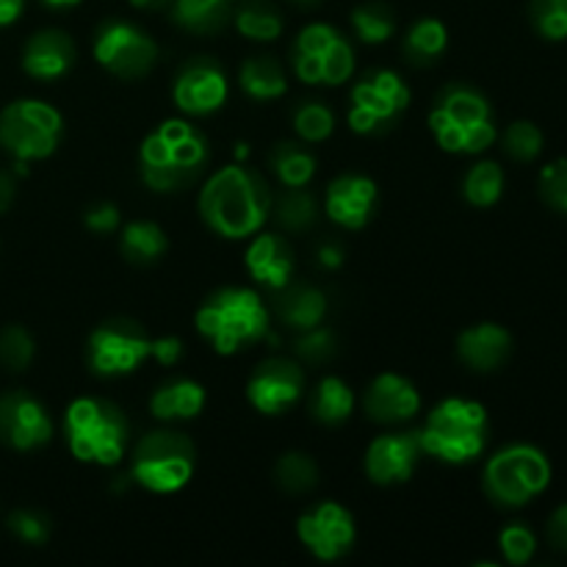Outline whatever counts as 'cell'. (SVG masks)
<instances>
[{
    "label": "cell",
    "instance_id": "obj_20",
    "mask_svg": "<svg viewBox=\"0 0 567 567\" xmlns=\"http://www.w3.org/2000/svg\"><path fill=\"white\" fill-rule=\"evenodd\" d=\"M363 413L374 424H404L421 413V393L408 377L377 374L363 393Z\"/></svg>",
    "mask_w": 567,
    "mask_h": 567
},
{
    "label": "cell",
    "instance_id": "obj_45",
    "mask_svg": "<svg viewBox=\"0 0 567 567\" xmlns=\"http://www.w3.org/2000/svg\"><path fill=\"white\" fill-rule=\"evenodd\" d=\"M120 208H116L114 203H97L92 205V208L83 210V225L92 233H100V236H103V233L120 230Z\"/></svg>",
    "mask_w": 567,
    "mask_h": 567
},
{
    "label": "cell",
    "instance_id": "obj_27",
    "mask_svg": "<svg viewBox=\"0 0 567 567\" xmlns=\"http://www.w3.org/2000/svg\"><path fill=\"white\" fill-rule=\"evenodd\" d=\"M172 20L188 33H219L230 25L236 0H172Z\"/></svg>",
    "mask_w": 567,
    "mask_h": 567
},
{
    "label": "cell",
    "instance_id": "obj_4",
    "mask_svg": "<svg viewBox=\"0 0 567 567\" xmlns=\"http://www.w3.org/2000/svg\"><path fill=\"white\" fill-rule=\"evenodd\" d=\"M271 313L258 291L241 286H227L210 293L199 305L194 324L197 332L210 343L216 354L241 352L249 343H258L269 332Z\"/></svg>",
    "mask_w": 567,
    "mask_h": 567
},
{
    "label": "cell",
    "instance_id": "obj_14",
    "mask_svg": "<svg viewBox=\"0 0 567 567\" xmlns=\"http://www.w3.org/2000/svg\"><path fill=\"white\" fill-rule=\"evenodd\" d=\"M297 537L319 563H338L358 540L352 513L338 502H321L297 518Z\"/></svg>",
    "mask_w": 567,
    "mask_h": 567
},
{
    "label": "cell",
    "instance_id": "obj_33",
    "mask_svg": "<svg viewBox=\"0 0 567 567\" xmlns=\"http://www.w3.org/2000/svg\"><path fill=\"white\" fill-rule=\"evenodd\" d=\"M233 22H236L238 33L247 37L249 42H275L286 28L280 9L269 0H244L233 11Z\"/></svg>",
    "mask_w": 567,
    "mask_h": 567
},
{
    "label": "cell",
    "instance_id": "obj_5",
    "mask_svg": "<svg viewBox=\"0 0 567 567\" xmlns=\"http://www.w3.org/2000/svg\"><path fill=\"white\" fill-rule=\"evenodd\" d=\"M64 437L72 457L83 465H120L131 441V421L111 399L83 396L66 408Z\"/></svg>",
    "mask_w": 567,
    "mask_h": 567
},
{
    "label": "cell",
    "instance_id": "obj_8",
    "mask_svg": "<svg viewBox=\"0 0 567 567\" xmlns=\"http://www.w3.org/2000/svg\"><path fill=\"white\" fill-rule=\"evenodd\" d=\"M551 482V463L540 449L513 443L493 454L482 474V491L496 507L518 509L535 502Z\"/></svg>",
    "mask_w": 567,
    "mask_h": 567
},
{
    "label": "cell",
    "instance_id": "obj_40",
    "mask_svg": "<svg viewBox=\"0 0 567 567\" xmlns=\"http://www.w3.org/2000/svg\"><path fill=\"white\" fill-rule=\"evenodd\" d=\"M529 22L548 42L567 39V0H529Z\"/></svg>",
    "mask_w": 567,
    "mask_h": 567
},
{
    "label": "cell",
    "instance_id": "obj_17",
    "mask_svg": "<svg viewBox=\"0 0 567 567\" xmlns=\"http://www.w3.org/2000/svg\"><path fill=\"white\" fill-rule=\"evenodd\" d=\"M53 437V419L28 391L0 396V443L14 452H37Z\"/></svg>",
    "mask_w": 567,
    "mask_h": 567
},
{
    "label": "cell",
    "instance_id": "obj_52",
    "mask_svg": "<svg viewBox=\"0 0 567 567\" xmlns=\"http://www.w3.org/2000/svg\"><path fill=\"white\" fill-rule=\"evenodd\" d=\"M44 6H50V9H72V6L83 3V0H42Z\"/></svg>",
    "mask_w": 567,
    "mask_h": 567
},
{
    "label": "cell",
    "instance_id": "obj_51",
    "mask_svg": "<svg viewBox=\"0 0 567 567\" xmlns=\"http://www.w3.org/2000/svg\"><path fill=\"white\" fill-rule=\"evenodd\" d=\"M172 0H131L133 9H166Z\"/></svg>",
    "mask_w": 567,
    "mask_h": 567
},
{
    "label": "cell",
    "instance_id": "obj_46",
    "mask_svg": "<svg viewBox=\"0 0 567 567\" xmlns=\"http://www.w3.org/2000/svg\"><path fill=\"white\" fill-rule=\"evenodd\" d=\"M150 358L155 360V363L166 365V369H172V365L181 363L183 358V341L175 336H164V338H153V349H150Z\"/></svg>",
    "mask_w": 567,
    "mask_h": 567
},
{
    "label": "cell",
    "instance_id": "obj_39",
    "mask_svg": "<svg viewBox=\"0 0 567 567\" xmlns=\"http://www.w3.org/2000/svg\"><path fill=\"white\" fill-rule=\"evenodd\" d=\"M338 354V338L330 327H310L293 341V358L302 365H324Z\"/></svg>",
    "mask_w": 567,
    "mask_h": 567
},
{
    "label": "cell",
    "instance_id": "obj_18",
    "mask_svg": "<svg viewBox=\"0 0 567 567\" xmlns=\"http://www.w3.org/2000/svg\"><path fill=\"white\" fill-rule=\"evenodd\" d=\"M424 449L419 432H391L369 443L363 457V471L374 485H404L419 468Z\"/></svg>",
    "mask_w": 567,
    "mask_h": 567
},
{
    "label": "cell",
    "instance_id": "obj_32",
    "mask_svg": "<svg viewBox=\"0 0 567 567\" xmlns=\"http://www.w3.org/2000/svg\"><path fill=\"white\" fill-rule=\"evenodd\" d=\"M269 169L282 186H308L319 169V161L305 142H277L269 153Z\"/></svg>",
    "mask_w": 567,
    "mask_h": 567
},
{
    "label": "cell",
    "instance_id": "obj_3",
    "mask_svg": "<svg viewBox=\"0 0 567 567\" xmlns=\"http://www.w3.org/2000/svg\"><path fill=\"white\" fill-rule=\"evenodd\" d=\"M426 125L437 147L454 155H480L498 138L491 103L468 83H449L441 89Z\"/></svg>",
    "mask_w": 567,
    "mask_h": 567
},
{
    "label": "cell",
    "instance_id": "obj_16",
    "mask_svg": "<svg viewBox=\"0 0 567 567\" xmlns=\"http://www.w3.org/2000/svg\"><path fill=\"white\" fill-rule=\"evenodd\" d=\"M230 83L225 70L210 55H194L172 81V100L186 116H210L227 103Z\"/></svg>",
    "mask_w": 567,
    "mask_h": 567
},
{
    "label": "cell",
    "instance_id": "obj_31",
    "mask_svg": "<svg viewBox=\"0 0 567 567\" xmlns=\"http://www.w3.org/2000/svg\"><path fill=\"white\" fill-rule=\"evenodd\" d=\"M269 219L286 233H305L319 219V203L305 186H286L271 197Z\"/></svg>",
    "mask_w": 567,
    "mask_h": 567
},
{
    "label": "cell",
    "instance_id": "obj_53",
    "mask_svg": "<svg viewBox=\"0 0 567 567\" xmlns=\"http://www.w3.org/2000/svg\"><path fill=\"white\" fill-rule=\"evenodd\" d=\"M288 3L299 6V9H316V6H319L321 0H288Z\"/></svg>",
    "mask_w": 567,
    "mask_h": 567
},
{
    "label": "cell",
    "instance_id": "obj_37",
    "mask_svg": "<svg viewBox=\"0 0 567 567\" xmlns=\"http://www.w3.org/2000/svg\"><path fill=\"white\" fill-rule=\"evenodd\" d=\"M291 125L299 142L321 144L336 131V116L321 100H299L291 111Z\"/></svg>",
    "mask_w": 567,
    "mask_h": 567
},
{
    "label": "cell",
    "instance_id": "obj_44",
    "mask_svg": "<svg viewBox=\"0 0 567 567\" xmlns=\"http://www.w3.org/2000/svg\"><path fill=\"white\" fill-rule=\"evenodd\" d=\"M498 548H502L504 559L509 565H526L537 551V540L532 535L529 526L524 524H509L504 526L502 535H498Z\"/></svg>",
    "mask_w": 567,
    "mask_h": 567
},
{
    "label": "cell",
    "instance_id": "obj_26",
    "mask_svg": "<svg viewBox=\"0 0 567 567\" xmlns=\"http://www.w3.org/2000/svg\"><path fill=\"white\" fill-rule=\"evenodd\" d=\"M238 86L249 100L258 103H271L280 100L288 92V75L286 66L275 59V55H249L241 66H238Z\"/></svg>",
    "mask_w": 567,
    "mask_h": 567
},
{
    "label": "cell",
    "instance_id": "obj_7",
    "mask_svg": "<svg viewBox=\"0 0 567 567\" xmlns=\"http://www.w3.org/2000/svg\"><path fill=\"white\" fill-rule=\"evenodd\" d=\"M197 468V446L175 430L147 432L131 457V480L155 496H169L192 482Z\"/></svg>",
    "mask_w": 567,
    "mask_h": 567
},
{
    "label": "cell",
    "instance_id": "obj_23",
    "mask_svg": "<svg viewBox=\"0 0 567 567\" xmlns=\"http://www.w3.org/2000/svg\"><path fill=\"white\" fill-rule=\"evenodd\" d=\"M513 354V336L502 324L482 321L457 336V358L476 374H491L502 369Z\"/></svg>",
    "mask_w": 567,
    "mask_h": 567
},
{
    "label": "cell",
    "instance_id": "obj_41",
    "mask_svg": "<svg viewBox=\"0 0 567 567\" xmlns=\"http://www.w3.org/2000/svg\"><path fill=\"white\" fill-rule=\"evenodd\" d=\"M502 144L509 158L520 161V164H529V161H535L543 153V131L535 122L518 120L504 131Z\"/></svg>",
    "mask_w": 567,
    "mask_h": 567
},
{
    "label": "cell",
    "instance_id": "obj_11",
    "mask_svg": "<svg viewBox=\"0 0 567 567\" xmlns=\"http://www.w3.org/2000/svg\"><path fill=\"white\" fill-rule=\"evenodd\" d=\"M410 109V86L393 70H369L349 94V127L358 136H382Z\"/></svg>",
    "mask_w": 567,
    "mask_h": 567
},
{
    "label": "cell",
    "instance_id": "obj_38",
    "mask_svg": "<svg viewBox=\"0 0 567 567\" xmlns=\"http://www.w3.org/2000/svg\"><path fill=\"white\" fill-rule=\"evenodd\" d=\"M37 358V343H33L31 332L20 324H9L0 330V365L6 371H28V365Z\"/></svg>",
    "mask_w": 567,
    "mask_h": 567
},
{
    "label": "cell",
    "instance_id": "obj_36",
    "mask_svg": "<svg viewBox=\"0 0 567 567\" xmlns=\"http://www.w3.org/2000/svg\"><path fill=\"white\" fill-rule=\"evenodd\" d=\"M352 28L360 42L382 44L396 33V11L385 0H369L352 11Z\"/></svg>",
    "mask_w": 567,
    "mask_h": 567
},
{
    "label": "cell",
    "instance_id": "obj_29",
    "mask_svg": "<svg viewBox=\"0 0 567 567\" xmlns=\"http://www.w3.org/2000/svg\"><path fill=\"white\" fill-rule=\"evenodd\" d=\"M308 413L321 426H341L354 413V393L341 377H324L308 396Z\"/></svg>",
    "mask_w": 567,
    "mask_h": 567
},
{
    "label": "cell",
    "instance_id": "obj_30",
    "mask_svg": "<svg viewBox=\"0 0 567 567\" xmlns=\"http://www.w3.org/2000/svg\"><path fill=\"white\" fill-rule=\"evenodd\" d=\"M449 48V31L441 20L435 17H421L419 22H413L402 42V55L410 66H419V70H430L437 61L443 59Z\"/></svg>",
    "mask_w": 567,
    "mask_h": 567
},
{
    "label": "cell",
    "instance_id": "obj_25",
    "mask_svg": "<svg viewBox=\"0 0 567 567\" xmlns=\"http://www.w3.org/2000/svg\"><path fill=\"white\" fill-rule=\"evenodd\" d=\"M205 402H208L205 388L199 382L181 377V380H169L155 388V393L150 396V413L158 421L175 424V421L197 419L205 410Z\"/></svg>",
    "mask_w": 567,
    "mask_h": 567
},
{
    "label": "cell",
    "instance_id": "obj_43",
    "mask_svg": "<svg viewBox=\"0 0 567 567\" xmlns=\"http://www.w3.org/2000/svg\"><path fill=\"white\" fill-rule=\"evenodd\" d=\"M6 526L25 546H44L50 540V520L37 509H14Z\"/></svg>",
    "mask_w": 567,
    "mask_h": 567
},
{
    "label": "cell",
    "instance_id": "obj_35",
    "mask_svg": "<svg viewBox=\"0 0 567 567\" xmlns=\"http://www.w3.org/2000/svg\"><path fill=\"white\" fill-rule=\"evenodd\" d=\"M504 194V169L496 161H480L463 177V197L474 208H491Z\"/></svg>",
    "mask_w": 567,
    "mask_h": 567
},
{
    "label": "cell",
    "instance_id": "obj_13",
    "mask_svg": "<svg viewBox=\"0 0 567 567\" xmlns=\"http://www.w3.org/2000/svg\"><path fill=\"white\" fill-rule=\"evenodd\" d=\"M153 338L138 321L109 319L92 330L86 341V363L97 377H125L133 374L150 358Z\"/></svg>",
    "mask_w": 567,
    "mask_h": 567
},
{
    "label": "cell",
    "instance_id": "obj_42",
    "mask_svg": "<svg viewBox=\"0 0 567 567\" xmlns=\"http://www.w3.org/2000/svg\"><path fill=\"white\" fill-rule=\"evenodd\" d=\"M537 192L548 208L567 214V158L543 166L540 177H537Z\"/></svg>",
    "mask_w": 567,
    "mask_h": 567
},
{
    "label": "cell",
    "instance_id": "obj_49",
    "mask_svg": "<svg viewBox=\"0 0 567 567\" xmlns=\"http://www.w3.org/2000/svg\"><path fill=\"white\" fill-rule=\"evenodd\" d=\"M14 199H17V175L0 166V214H6V210L11 208Z\"/></svg>",
    "mask_w": 567,
    "mask_h": 567
},
{
    "label": "cell",
    "instance_id": "obj_6",
    "mask_svg": "<svg viewBox=\"0 0 567 567\" xmlns=\"http://www.w3.org/2000/svg\"><path fill=\"white\" fill-rule=\"evenodd\" d=\"M487 432V410L471 399H443L432 408L421 426V449L430 457L441 460L446 465H468L485 452Z\"/></svg>",
    "mask_w": 567,
    "mask_h": 567
},
{
    "label": "cell",
    "instance_id": "obj_28",
    "mask_svg": "<svg viewBox=\"0 0 567 567\" xmlns=\"http://www.w3.org/2000/svg\"><path fill=\"white\" fill-rule=\"evenodd\" d=\"M120 252L133 266H153L169 252V236L158 221H127L120 233Z\"/></svg>",
    "mask_w": 567,
    "mask_h": 567
},
{
    "label": "cell",
    "instance_id": "obj_48",
    "mask_svg": "<svg viewBox=\"0 0 567 567\" xmlns=\"http://www.w3.org/2000/svg\"><path fill=\"white\" fill-rule=\"evenodd\" d=\"M321 269H341L343 266V247L338 241H324L316 252Z\"/></svg>",
    "mask_w": 567,
    "mask_h": 567
},
{
    "label": "cell",
    "instance_id": "obj_50",
    "mask_svg": "<svg viewBox=\"0 0 567 567\" xmlns=\"http://www.w3.org/2000/svg\"><path fill=\"white\" fill-rule=\"evenodd\" d=\"M22 9H25V0H0V28L20 20Z\"/></svg>",
    "mask_w": 567,
    "mask_h": 567
},
{
    "label": "cell",
    "instance_id": "obj_9",
    "mask_svg": "<svg viewBox=\"0 0 567 567\" xmlns=\"http://www.w3.org/2000/svg\"><path fill=\"white\" fill-rule=\"evenodd\" d=\"M64 116L44 100H14L0 111V147L14 161H44L59 150Z\"/></svg>",
    "mask_w": 567,
    "mask_h": 567
},
{
    "label": "cell",
    "instance_id": "obj_21",
    "mask_svg": "<svg viewBox=\"0 0 567 567\" xmlns=\"http://www.w3.org/2000/svg\"><path fill=\"white\" fill-rule=\"evenodd\" d=\"M78 48L72 37L59 28H44L37 31L22 48V72L33 81H59L75 66Z\"/></svg>",
    "mask_w": 567,
    "mask_h": 567
},
{
    "label": "cell",
    "instance_id": "obj_24",
    "mask_svg": "<svg viewBox=\"0 0 567 567\" xmlns=\"http://www.w3.org/2000/svg\"><path fill=\"white\" fill-rule=\"evenodd\" d=\"M327 293L305 282H288L286 288L275 291V316L288 330L305 332L310 327L324 324L327 319Z\"/></svg>",
    "mask_w": 567,
    "mask_h": 567
},
{
    "label": "cell",
    "instance_id": "obj_34",
    "mask_svg": "<svg viewBox=\"0 0 567 567\" xmlns=\"http://www.w3.org/2000/svg\"><path fill=\"white\" fill-rule=\"evenodd\" d=\"M275 485L288 496H305L319 485V465L305 452H286L275 463Z\"/></svg>",
    "mask_w": 567,
    "mask_h": 567
},
{
    "label": "cell",
    "instance_id": "obj_2",
    "mask_svg": "<svg viewBox=\"0 0 567 567\" xmlns=\"http://www.w3.org/2000/svg\"><path fill=\"white\" fill-rule=\"evenodd\" d=\"M210 164L205 133L188 120H166L138 144V175L147 188L175 194L194 186Z\"/></svg>",
    "mask_w": 567,
    "mask_h": 567
},
{
    "label": "cell",
    "instance_id": "obj_15",
    "mask_svg": "<svg viewBox=\"0 0 567 567\" xmlns=\"http://www.w3.org/2000/svg\"><path fill=\"white\" fill-rule=\"evenodd\" d=\"M305 396V369L297 358H266L247 382V399L260 415L288 413Z\"/></svg>",
    "mask_w": 567,
    "mask_h": 567
},
{
    "label": "cell",
    "instance_id": "obj_10",
    "mask_svg": "<svg viewBox=\"0 0 567 567\" xmlns=\"http://www.w3.org/2000/svg\"><path fill=\"white\" fill-rule=\"evenodd\" d=\"M291 66L310 86H341L354 72V48L336 25L310 22L293 39Z\"/></svg>",
    "mask_w": 567,
    "mask_h": 567
},
{
    "label": "cell",
    "instance_id": "obj_19",
    "mask_svg": "<svg viewBox=\"0 0 567 567\" xmlns=\"http://www.w3.org/2000/svg\"><path fill=\"white\" fill-rule=\"evenodd\" d=\"M377 183L360 172H343L327 186V216L343 230H363L377 210Z\"/></svg>",
    "mask_w": 567,
    "mask_h": 567
},
{
    "label": "cell",
    "instance_id": "obj_12",
    "mask_svg": "<svg viewBox=\"0 0 567 567\" xmlns=\"http://www.w3.org/2000/svg\"><path fill=\"white\" fill-rule=\"evenodd\" d=\"M92 55L114 78L138 81L158 64V44L136 22L105 20L94 31Z\"/></svg>",
    "mask_w": 567,
    "mask_h": 567
},
{
    "label": "cell",
    "instance_id": "obj_47",
    "mask_svg": "<svg viewBox=\"0 0 567 567\" xmlns=\"http://www.w3.org/2000/svg\"><path fill=\"white\" fill-rule=\"evenodd\" d=\"M548 543H551L557 551L567 554V504H563L559 509H554V515L548 518Z\"/></svg>",
    "mask_w": 567,
    "mask_h": 567
},
{
    "label": "cell",
    "instance_id": "obj_1",
    "mask_svg": "<svg viewBox=\"0 0 567 567\" xmlns=\"http://www.w3.org/2000/svg\"><path fill=\"white\" fill-rule=\"evenodd\" d=\"M269 181L258 169L227 164L205 181L199 192V216L210 233L221 238H249L260 233L271 214Z\"/></svg>",
    "mask_w": 567,
    "mask_h": 567
},
{
    "label": "cell",
    "instance_id": "obj_22",
    "mask_svg": "<svg viewBox=\"0 0 567 567\" xmlns=\"http://www.w3.org/2000/svg\"><path fill=\"white\" fill-rule=\"evenodd\" d=\"M244 266H247V275L252 277L258 286L269 288V291L275 293L293 280L297 260H293L291 244H288L280 233H260V236H255L252 244L247 247Z\"/></svg>",
    "mask_w": 567,
    "mask_h": 567
}]
</instances>
